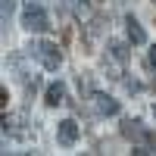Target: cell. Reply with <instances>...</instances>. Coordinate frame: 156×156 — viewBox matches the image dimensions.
Segmentation results:
<instances>
[{
  "label": "cell",
  "mask_w": 156,
  "mask_h": 156,
  "mask_svg": "<svg viewBox=\"0 0 156 156\" xmlns=\"http://www.w3.org/2000/svg\"><path fill=\"white\" fill-rule=\"evenodd\" d=\"M90 103H94L97 115H119V100L109 94H90Z\"/></svg>",
  "instance_id": "3957f363"
},
{
  "label": "cell",
  "mask_w": 156,
  "mask_h": 156,
  "mask_svg": "<svg viewBox=\"0 0 156 156\" xmlns=\"http://www.w3.org/2000/svg\"><path fill=\"white\" fill-rule=\"evenodd\" d=\"M125 31H128V41H131L134 47H144L147 44V31H144V25H140L137 19H128L125 22Z\"/></svg>",
  "instance_id": "5b68a950"
},
{
  "label": "cell",
  "mask_w": 156,
  "mask_h": 156,
  "mask_svg": "<svg viewBox=\"0 0 156 156\" xmlns=\"http://www.w3.org/2000/svg\"><path fill=\"white\" fill-rule=\"evenodd\" d=\"M28 53L41 62L44 69H50V72H56V69L62 66V53H59V47H56L53 41H34V44L28 47Z\"/></svg>",
  "instance_id": "7a4b0ae2"
},
{
  "label": "cell",
  "mask_w": 156,
  "mask_h": 156,
  "mask_svg": "<svg viewBox=\"0 0 156 156\" xmlns=\"http://www.w3.org/2000/svg\"><path fill=\"white\" fill-rule=\"evenodd\" d=\"M147 62L156 69V47H150V50H147Z\"/></svg>",
  "instance_id": "30bf717a"
},
{
  "label": "cell",
  "mask_w": 156,
  "mask_h": 156,
  "mask_svg": "<svg viewBox=\"0 0 156 156\" xmlns=\"http://www.w3.org/2000/svg\"><path fill=\"white\" fill-rule=\"evenodd\" d=\"M0 9H3V28H6V25L12 22V12H16V0H3Z\"/></svg>",
  "instance_id": "ba28073f"
},
{
  "label": "cell",
  "mask_w": 156,
  "mask_h": 156,
  "mask_svg": "<svg viewBox=\"0 0 156 156\" xmlns=\"http://www.w3.org/2000/svg\"><path fill=\"white\" fill-rule=\"evenodd\" d=\"M153 115H156V106H153Z\"/></svg>",
  "instance_id": "7c38bea8"
},
{
  "label": "cell",
  "mask_w": 156,
  "mask_h": 156,
  "mask_svg": "<svg viewBox=\"0 0 156 156\" xmlns=\"http://www.w3.org/2000/svg\"><path fill=\"white\" fill-rule=\"evenodd\" d=\"M125 87L131 90V94H137V90H140V81H134V78H128V81H125Z\"/></svg>",
  "instance_id": "9c48e42d"
},
{
  "label": "cell",
  "mask_w": 156,
  "mask_h": 156,
  "mask_svg": "<svg viewBox=\"0 0 156 156\" xmlns=\"http://www.w3.org/2000/svg\"><path fill=\"white\" fill-rule=\"evenodd\" d=\"M109 53L119 59V62H125V59H128V47H125L122 41H109Z\"/></svg>",
  "instance_id": "52a82bcc"
},
{
  "label": "cell",
  "mask_w": 156,
  "mask_h": 156,
  "mask_svg": "<svg viewBox=\"0 0 156 156\" xmlns=\"http://www.w3.org/2000/svg\"><path fill=\"white\" fill-rule=\"evenodd\" d=\"M90 3H94V0H78V6H90Z\"/></svg>",
  "instance_id": "8fae6325"
},
{
  "label": "cell",
  "mask_w": 156,
  "mask_h": 156,
  "mask_svg": "<svg viewBox=\"0 0 156 156\" xmlns=\"http://www.w3.org/2000/svg\"><path fill=\"white\" fill-rule=\"evenodd\" d=\"M44 100H47V106H59V103H66V84H62V81L47 84V90H44Z\"/></svg>",
  "instance_id": "8992f818"
},
{
  "label": "cell",
  "mask_w": 156,
  "mask_h": 156,
  "mask_svg": "<svg viewBox=\"0 0 156 156\" xmlns=\"http://www.w3.org/2000/svg\"><path fill=\"white\" fill-rule=\"evenodd\" d=\"M56 140H59L62 147H72L75 140H78V122L75 119H62L56 125Z\"/></svg>",
  "instance_id": "277c9868"
},
{
  "label": "cell",
  "mask_w": 156,
  "mask_h": 156,
  "mask_svg": "<svg viewBox=\"0 0 156 156\" xmlns=\"http://www.w3.org/2000/svg\"><path fill=\"white\" fill-rule=\"evenodd\" d=\"M22 25L28 31H47L50 28V16H47V9L41 0H25V6H22Z\"/></svg>",
  "instance_id": "6da1fadb"
}]
</instances>
